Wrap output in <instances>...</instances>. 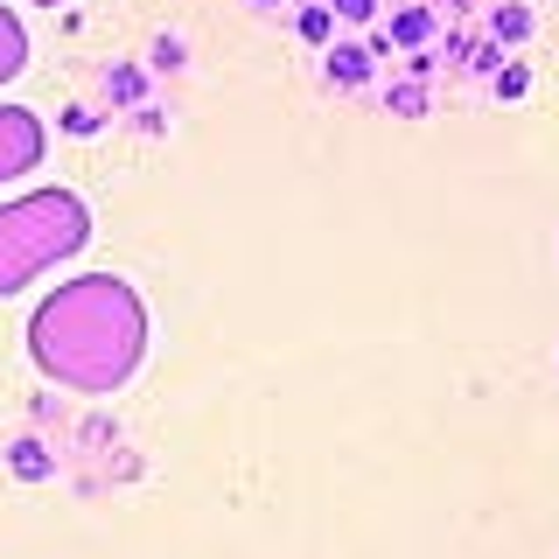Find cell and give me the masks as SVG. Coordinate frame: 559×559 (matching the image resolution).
<instances>
[{
    "label": "cell",
    "instance_id": "1",
    "mask_svg": "<svg viewBox=\"0 0 559 559\" xmlns=\"http://www.w3.org/2000/svg\"><path fill=\"white\" fill-rule=\"evenodd\" d=\"M28 357L63 392H119L147 357V301L119 273H78L28 314Z\"/></svg>",
    "mask_w": 559,
    "mask_h": 559
},
{
    "label": "cell",
    "instance_id": "2",
    "mask_svg": "<svg viewBox=\"0 0 559 559\" xmlns=\"http://www.w3.org/2000/svg\"><path fill=\"white\" fill-rule=\"evenodd\" d=\"M92 245V210L78 189H28V197L0 203V301L22 294L28 280H43L49 266L78 259Z\"/></svg>",
    "mask_w": 559,
    "mask_h": 559
},
{
    "label": "cell",
    "instance_id": "3",
    "mask_svg": "<svg viewBox=\"0 0 559 559\" xmlns=\"http://www.w3.org/2000/svg\"><path fill=\"white\" fill-rule=\"evenodd\" d=\"M49 154V133L43 119L28 112V105H0V182H14V175H35Z\"/></svg>",
    "mask_w": 559,
    "mask_h": 559
},
{
    "label": "cell",
    "instance_id": "4",
    "mask_svg": "<svg viewBox=\"0 0 559 559\" xmlns=\"http://www.w3.org/2000/svg\"><path fill=\"white\" fill-rule=\"evenodd\" d=\"M22 70H28V28L14 8H0V84L22 78Z\"/></svg>",
    "mask_w": 559,
    "mask_h": 559
},
{
    "label": "cell",
    "instance_id": "5",
    "mask_svg": "<svg viewBox=\"0 0 559 559\" xmlns=\"http://www.w3.org/2000/svg\"><path fill=\"white\" fill-rule=\"evenodd\" d=\"M497 35H503V43H524V35H532V14H497Z\"/></svg>",
    "mask_w": 559,
    "mask_h": 559
},
{
    "label": "cell",
    "instance_id": "6",
    "mask_svg": "<svg viewBox=\"0 0 559 559\" xmlns=\"http://www.w3.org/2000/svg\"><path fill=\"white\" fill-rule=\"evenodd\" d=\"M329 70H336L343 84H357L364 78V57H357V49H343V57H329Z\"/></svg>",
    "mask_w": 559,
    "mask_h": 559
},
{
    "label": "cell",
    "instance_id": "7",
    "mask_svg": "<svg viewBox=\"0 0 559 559\" xmlns=\"http://www.w3.org/2000/svg\"><path fill=\"white\" fill-rule=\"evenodd\" d=\"M336 14H349V22H364V14H371V0H336Z\"/></svg>",
    "mask_w": 559,
    "mask_h": 559
},
{
    "label": "cell",
    "instance_id": "8",
    "mask_svg": "<svg viewBox=\"0 0 559 559\" xmlns=\"http://www.w3.org/2000/svg\"><path fill=\"white\" fill-rule=\"evenodd\" d=\"M35 8H70V0H35Z\"/></svg>",
    "mask_w": 559,
    "mask_h": 559
}]
</instances>
